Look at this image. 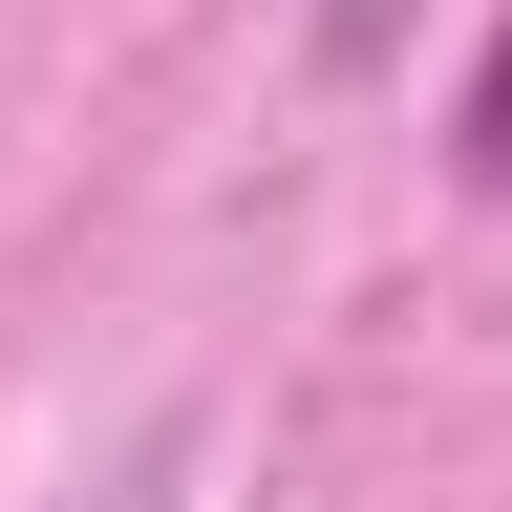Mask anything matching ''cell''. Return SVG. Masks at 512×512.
<instances>
[{
    "mask_svg": "<svg viewBox=\"0 0 512 512\" xmlns=\"http://www.w3.org/2000/svg\"><path fill=\"white\" fill-rule=\"evenodd\" d=\"M448 171L512 192V22H491V64H470V107H448Z\"/></svg>",
    "mask_w": 512,
    "mask_h": 512,
    "instance_id": "cell-1",
    "label": "cell"
}]
</instances>
